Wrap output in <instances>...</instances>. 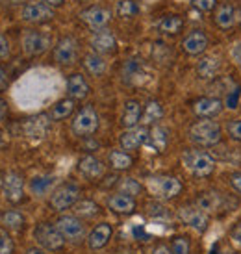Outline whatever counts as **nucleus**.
I'll list each match as a JSON object with an SVG mask.
<instances>
[{
  "mask_svg": "<svg viewBox=\"0 0 241 254\" xmlns=\"http://www.w3.org/2000/svg\"><path fill=\"white\" fill-rule=\"evenodd\" d=\"M221 137V127L212 119H200L189 127V139L199 147H215Z\"/></svg>",
  "mask_w": 241,
  "mask_h": 254,
  "instance_id": "f257e3e1",
  "label": "nucleus"
},
{
  "mask_svg": "<svg viewBox=\"0 0 241 254\" xmlns=\"http://www.w3.org/2000/svg\"><path fill=\"white\" fill-rule=\"evenodd\" d=\"M147 188H149L150 195L158 200H171L182 191V184L175 177H167V175H160V177H150L147 180Z\"/></svg>",
  "mask_w": 241,
  "mask_h": 254,
  "instance_id": "f03ea898",
  "label": "nucleus"
},
{
  "mask_svg": "<svg viewBox=\"0 0 241 254\" xmlns=\"http://www.w3.org/2000/svg\"><path fill=\"white\" fill-rule=\"evenodd\" d=\"M182 163L195 177H210L215 169V160L202 150H187L182 156Z\"/></svg>",
  "mask_w": 241,
  "mask_h": 254,
  "instance_id": "7ed1b4c3",
  "label": "nucleus"
},
{
  "mask_svg": "<svg viewBox=\"0 0 241 254\" xmlns=\"http://www.w3.org/2000/svg\"><path fill=\"white\" fill-rule=\"evenodd\" d=\"M99 113L93 106H84L72 119V132L80 137H89L99 130Z\"/></svg>",
  "mask_w": 241,
  "mask_h": 254,
  "instance_id": "20e7f679",
  "label": "nucleus"
},
{
  "mask_svg": "<svg viewBox=\"0 0 241 254\" xmlns=\"http://www.w3.org/2000/svg\"><path fill=\"white\" fill-rule=\"evenodd\" d=\"M34 238L45 251H60L65 245V238L61 236V232L58 230L56 225H50V223L37 225L34 230Z\"/></svg>",
  "mask_w": 241,
  "mask_h": 254,
  "instance_id": "39448f33",
  "label": "nucleus"
},
{
  "mask_svg": "<svg viewBox=\"0 0 241 254\" xmlns=\"http://www.w3.org/2000/svg\"><path fill=\"white\" fill-rule=\"evenodd\" d=\"M80 190L78 186L74 184H63L60 186L58 190L52 191V197H50V206L56 210V212H65L78 202Z\"/></svg>",
  "mask_w": 241,
  "mask_h": 254,
  "instance_id": "423d86ee",
  "label": "nucleus"
},
{
  "mask_svg": "<svg viewBox=\"0 0 241 254\" xmlns=\"http://www.w3.org/2000/svg\"><path fill=\"white\" fill-rule=\"evenodd\" d=\"M22 50L28 56H39L43 52H47L50 47V36L39 30H26L22 34Z\"/></svg>",
  "mask_w": 241,
  "mask_h": 254,
  "instance_id": "0eeeda50",
  "label": "nucleus"
},
{
  "mask_svg": "<svg viewBox=\"0 0 241 254\" xmlns=\"http://www.w3.org/2000/svg\"><path fill=\"white\" fill-rule=\"evenodd\" d=\"M58 230L61 232V236L65 238V241H72L78 243L85 238V226L78 217L74 215H61L56 221Z\"/></svg>",
  "mask_w": 241,
  "mask_h": 254,
  "instance_id": "6e6552de",
  "label": "nucleus"
},
{
  "mask_svg": "<svg viewBox=\"0 0 241 254\" xmlns=\"http://www.w3.org/2000/svg\"><path fill=\"white\" fill-rule=\"evenodd\" d=\"M178 215H180V219L184 221L185 225L191 226L193 230H197V232H204L206 228H208V225H210L208 213H206L204 210H200L197 204L182 206Z\"/></svg>",
  "mask_w": 241,
  "mask_h": 254,
  "instance_id": "1a4fd4ad",
  "label": "nucleus"
},
{
  "mask_svg": "<svg viewBox=\"0 0 241 254\" xmlns=\"http://www.w3.org/2000/svg\"><path fill=\"white\" fill-rule=\"evenodd\" d=\"M78 17H80V21L85 22L89 28L97 32V30L106 28V24L112 21V11L102 6H91V7L82 9Z\"/></svg>",
  "mask_w": 241,
  "mask_h": 254,
  "instance_id": "9d476101",
  "label": "nucleus"
},
{
  "mask_svg": "<svg viewBox=\"0 0 241 254\" xmlns=\"http://www.w3.org/2000/svg\"><path fill=\"white\" fill-rule=\"evenodd\" d=\"M21 19L32 24H43L54 19V9L43 2H30L21 9Z\"/></svg>",
  "mask_w": 241,
  "mask_h": 254,
  "instance_id": "9b49d317",
  "label": "nucleus"
},
{
  "mask_svg": "<svg viewBox=\"0 0 241 254\" xmlns=\"http://www.w3.org/2000/svg\"><path fill=\"white\" fill-rule=\"evenodd\" d=\"M78 58V43L72 37H61L54 47V60L60 65H72Z\"/></svg>",
  "mask_w": 241,
  "mask_h": 254,
  "instance_id": "f8f14e48",
  "label": "nucleus"
},
{
  "mask_svg": "<svg viewBox=\"0 0 241 254\" xmlns=\"http://www.w3.org/2000/svg\"><path fill=\"white\" fill-rule=\"evenodd\" d=\"M149 132L150 130L147 127H134L124 130L119 137L122 150H135V148H139L141 145H145L147 139H149Z\"/></svg>",
  "mask_w": 241,
  "mask_h": 254,
  "instance_id": "ddd939ff",
  "label": "nucleus"
},
{
  "mask_svg": "<svg viewBox=\"0 0 241 254\" xmlns=\"http://www.w3.org/2000/svg\"><path fill=\"white\" fill-rule=\"evenodd\" d=\"M91 49L100 56L102 54H114L117 50V39H115V36L110 30H97L91 36Z\"/></svg>",
  "mask_w": 241,
  "mask_h": 254,
  "instance_id": "4468645a",
  "label": "nucleus"
},
{
  "mask_svg": "<svg viewBox=\"0 0 241 254\" xmlns=\"http://www.w3.org/2000/svg\"><path fill=\"white\" fill-rule=\"evenodd\" d=\"M223 108H225V102L221 99L204 97V99H199L193 104V112L199 119H213L223 112Z\"/></svg>",
  "mask_w": 241,
  "mask_h": 254,
  "instance_id": "2eb2a0df",
  "label": "nucleus"
},
{
  "mask_svg": "<svg viewBox=\"0 0 241 254\" xmlns=\"http://www.w3.org/2000/svg\"><path fill=\"white\" fill-rule=\"evenodd\" d=\"M208 49V36L202 30H191L182 39V50L189 56H199Z\"/></svg>",
  "mask_w": 241,
  "mask_h": 254,
  "instance_id": "dca6fc26",
  "label": "nucleus"
},
{
  "mask_svg": "<svg viewBox=\"0 0 241 254\" xmlns=\"http://www.w3.org/2000/svg\"><path fill=\"white\" fill-rule=\"evenodd\" d=\"M2 190H4V197L9 200V202H21L22 195H24V184H22V178L17 175V173H7L4 182H2Z\"/></svg>",
  "mask_w": 241,
  "mask_h": 254,
  "instance_id": "f3484780",
  "label": "nucleus"
},
{
  "mask_svg": "<svg viewBox=\"0 0 241 254\" xmlns=\"http://www.w3.org/2000/svg\"><path fill=\"white\" fill-rule=\"evenodd\" d=\"M78 171L87 180H99L104 177V163L95 156H84L78 162Z\"/></svg>",
  "mask_w": 241,
  "mask_h": 254,
  "instance_id": "a211bd4d",
  "label": "nucleus"
},
{
  "mask_svg": "<svg viewBox=\"0 0 241 254\" xmlns=\"http://www.w3.org/2000/svg\"><path fill=\"white\" fill-rule=\"evenodd\" d=\"M112 234H114V228H112L110 223H100V225L95 226L91 230V234L87 236V245H89V249H93V251H99V249H102L108 241H110Z\"/></svg>",
  "mask_w": 241,
  "mask_h": 254,
  "instance_id": "6ab92c4d",
  "label": "nucleus"
},
{
  "mask_svg": "<svg viewBox=\"0 0 241 254\" xmlns=\"http://www.w3.org/2000/svg\"><path fill=\"white\" fill-rule=\"evenodd\" d=\"M221 69V58L219 56H202L199 60V64L195 67L197 76L200 80H213L217 76V72Z\"/></svg>",
  "mask_w": 241,
  "mask_h": 254,
  "instance_id": "aec40b11",
  "label": "nucleus"
},
{
  "mask_svg": "<svg viewBox=\"0 0 241 254\" xmlns=\"http://www.w3.org/2000/svg\"><path fill=\"white\" fill-rule=\"evenodd\" d=\"M67 93H69V99L72 100H84L89 95V84L84 78V74L74 72L67 80Z\"/></svg>",
  "mask_w": 241,
  "mask_h": 254,
  "instance_id": "412c9836",
  "label": "nucleus"
},
{
  "mask_svg": "<svg viewBox=\"0 0 241 254\" xmlns=\"http://www.w3.org/2000/svg\"><path fill=\"white\" fill-rule=\"evenodd\" d=\"M143 117V106L137 100H126L124 110H122V117H120V125L126 128H134L139 125Z\"/></svg>",
  "mask_w": 241,
  "mask_h": 254,
  "instance_id": "4be33fe9",
  "label": "nucleus"
},
{
  "mask_svg": "<svg viewBox=\"0 0 241 254\" xmlns=\"http://www.w3.org/2000/svg\"><path fill=\"white\" fill-rule=\"evenodd\" d=\"M195 204L206 213H213L223 208V195L219 191H202L195 200Z\"/></svg>",
  "mask_w": 241,
  "mask_h": 254,
  "instance_id": "5701e85b",
  "label": "nucleus"
},
{
  "mask_svg": "<svg viewBox=\"0 0 241 254\" xmlns=\"http://www.w3.org/2000/svg\"><path fill=\"white\" fill-rule=\"evenodd\" d=\"M108 208L115 213H132L135 210L134 197H128L122 193H115L108 198Z\"/></svg>",
  "mask_w": 241,
  "mask_h": 254,
  "instance_id": "b1692460",
  "label": "nucleus"
},
{
  "mask_svg": "<svg viewBox=\"0 0 241 254\" xmlns=\"http://www.w3.org/2000/svg\"><path fill=\"white\" fill-rule=\"evenodd\" d=\"M213 21L221 30H230L236 24V9L230 4H221L213 15Z\"/></svg>",
  "mask_w": 241,
  "mask_h": 254,
  "instance_id": "393cba45",
  "label": "nucleus"
},
{
  "mask_svg": "<svg viewBox=\"0 0 241 254\" xmlns=\"http://www.w3.org/2000/svg\"><path fill=\"white\" fill-rule=\"evenodd\" d=\"M54 184H56V177H52V175H39V177H34L30 180V191L36 197H45L54 188Z\"/></svg>",
  "mask_w": 241,
  "mask_h": 254,
  "instance_id": "a878e982",
  "label": "nucleus"
},
{
  "mask_svg": "<svg viewBox=\"0 0 241 254\" xmlns=\"http://www.w3.org/2000/svg\"><path fill=\"white\" fill-rule=\"evenodd\" d=\"M84 67L91 76H102V74L106 72V62H104V58L100 56V54H97V52L85 54Z\"/></svg>",
  "mask_w": 241,
  "mask_h": 254,
  "instance_id": "bb28decb",
  "label": "nucleus"
},
{
  "mask_svg": "<svg viewBox=\"0 0 241 254\" xmlns=\"http://www.w3.org/2000/svg\"><path fill=\"white\" fill-rule=\"evenodd\" d=\"M182 28H184V19L178 15H165L162 21L158 22V30L165 36H177Z\"/></svg>",
  "mask_w": 241,
  "mask_h": 254,
  "instance_id": "cd10ccee",
  "label": "nucleus"
},
{
  "mask_svg": "<svg viewBox=\"0 0 241 254\" xmlns=\"http://www.w3.org/2000/svg\"><path fill=\"white\" fill-rule=\"evenodd\" d=\"M108 162H110V167L115 171H126L134 165V160L126 150H112L108 156Z\"/></svg>",
  "mask_w": 241,
  "mask_h": 254,
  "instance_id": "c85d7f7f",
  "label": "nucleus"
},
{
  "mask_svg": "<svg viewBox=\"0 0 241 254\" xmlns=\"http://www.w3.org/2000/svg\"><path fill=\"white\" fill-rule=\"evenodd\" d=\"M167 141H169V137H167V132L160 127H154L152 130L149 132V139H147V145L150 148H154L156 152H163L165 147H167Z\"/></svg>",
  "mask_w": 241,
  "mask_h": 254,
  "instance_id": "c756f323",
  "label": "nucleus"
},
{
  "mask_svg": "<svg viewBox=\"0 0 241 254\" xmlns=\"http://www.w3.org/2000/svg\"><path fill=\"white\" fill-rule=\"evenodd\" d=\"M162 115H163V108L158 100H150V102H147V106H145V110H143V117H141L143 127L154 125L156 121L162 119Z\"/></svg>",
  "mask_w": 241,
  "mask_h": 254,
  "instance_id": "7c9ffc66",
  "label": "nucleus"
},
{
  "mask_svg": "<svg viewBox=\"0 0 241 254\" xmlns=\"http://www.w3.org/2000/svg\"><path fill=\"white\" fill-rule=\"evenodd\" d=\"M74 112V100L72 99H63L56 102L52 110H50V119L52 121H63L67 119L71 113Z\"/></svg>",
  "mask_w": 241,
  "mask_h": 254,
  "instance_id": "2f4dec72",
  "label": "nucleus"
},
{
  "mask_svg": "<svg viewBox=\"0 0 241 254\" xmlns=\"http://www.w3.org/2000/svg\"><path fill=\"white\" fill-rule=\"evenodd\" d=\"M115 11L122 19H132L135 15H139L141 7H139V4L135 0H119L117 6H115Z\"/></svg>",
  "mask_w": 241,
  "mask_h": 254,
  "instance_id": "473e14b6",
  "label": "nucleus"
},
{
  "mask_svg": "<svg viewBox=\"0 0 241 254\" xmlns=\"http://www.w3.org/2000/svg\"><path fill=\"white\" fill-rule=\"evenodd\" d=\"M0 223L6 228H9V230H21L22 226H24V217L19 212L9 210V212H4L0 215Z\"/></svg>",
  "mask_w": 241,
  "mask_h": 254,
  "instance_id": "72a5a7b5",
  "label": "nucleus"
},
{
  "mask_svg": "<svg viewBox=\"0 0 241 254\" xmlns=\"http://www.w3.org/2000/svg\"><path fill=\"white\" fill-rule=\"evenodd\" d=\"M99 204L97 202H93V200H78L76 204H74V213L78 215V217H95L97 213H99Z\"/></svg>",
  "mask_w": 241,
  "mask_h": 254,
  "instance_id": "f704fd0d",
  "label": "nucleus"
},
{
  "mask_svg": "<svg viewBox=\"0 0 241 254\" xmlns=\"http://www.w3.org/2000/svg\"><path fill=\"white\" fill-rule=\"evenodd\" d=\"M141 64L137 60H126L122 65V80L124 82H132L135 78L141 74Z\"/></svg>",
  "mask_w": 241,
  "mask_h": 254,
  "instance_id": "c9c22d12",
  "label": "nucleus"
},
{
  "mask_svg": "<svg viewBox=\"0 0 241 254\" xmlns=\"http://www.w3.org/2000/svg\"><path fill=\"white\" fill-rule=\"evenodd\" d=\"M24 128H26V134L32 135V137H43L45 132H47V121H45V117L30 119Z\"/></svg>",
  "mask_w": 241,
  "mask_h": 254,
  "instance_id": "e433bc0d",
  "label": "nucleus"
},
{
  "mask_svg": "<svg viewBox=\"0 0 241 254\" xmlns=\"http://www.w3.org/2000/svg\"><path fill=\"white\" fill-rule=\"evenodd\" d=\"M139 191H141V184L134 178H122L119 182V193H122V195L135 197V195H139Z\"/></svg>",
  "mask_w": 241,
  "mask_h": 254,
  "instance_id": "4c0bfd02",
  "label": "nucleus"
},
{
  "mask_svg": "<svg viewBox=\"0 0 241 254\" xmlns=\"http://www.w3.org/2000/svg\"><path fill=\"white\" fill-rule=\"evenodd\" d=\"M171 253L173 254H191V243L184 236H177L171 243Z\"/></svg>",
  "mask_w": 241,
  "mask_h": 254,
  "instance_id": "58836bf2",
  "label": "nucleus"
},
{
  "mask_svg": "<svg viewBox=\"0 0 241 254\" xmlns=\"http://www.w3.org/2000/svg\"><path fill=\"white\" fill-rule=\"evenodd\" d=\"M240 97H241L240 87L230 89V91H228V95H227V99L223 100V102H225V108H228V110H236V108L240 106Z\"/></svg>",
  "mask_w": 241,
  "mask_h": 254,
  "instance_id": "ea45409f",
  "label": "nucleus"
},
{
  "mask_svg": "<svg viewBox=\"0 0 241 254\" xmlns=\"http://www.w3.org/2000/svg\"><path fill=\"white\" fill-rule=\"evenodd\" d=\"M191 6L195 7V9L202 11V13H208V11L215 9L217 0H191Z\"/></svg>",
  "mask_w": 241,
  "mask_h": 254,
  "instance_id": "a19ab883",
  "label": "nucleus"
},
{
  "mask_svg": "<svg viewBox=\"0 0 241 254\" xmlns=\"http://www.w3.org/2000/svg\"><path fill=\"white\" fill-rule=\"evenodd\" d=\"M227 132L232 139H236V141L241 143V119L230 121V123L227 125Z\"/></svg>",
  "mask_w": 241,
  "mask_h": 254,
  "instance_id": "79ce46f5",
  "label": "nucleus"
},
{
  "mask_svg": "<svg viewBox=\"0 0 241 254\" xmlns=\"http://www.w3.org/2000/svg\"><path fill=\"white\" fill-rule=\"evenodd\" d=\"M13 253V241L4 230H0V254H11Z\"/></svg>",
  "mask_w": 241,
  "mask_h": 254,
  "instance_id": "37998d69",
  "label": "nucleus"
},
{
  "mask_svg": "<svg viewBox=\"0 0 241 254\" xmlns=\"http://www.w3.org/2000/svg\"><path fill=\"white\" fill-rule=\"evenodd\" d=\"M147 212H149L150 217H167V215H169V212H167L162 204H158V202H150V204L147 206Z\"/></svg>",
  "mask_w": 241,
  "mask_h": 254,
  "instance_id": "c03bdc74",
  "label": "nucleus"
},
{
  "mask_svg": "<svg viewBox=\"0 0 241 254\" xmlns=\"http://www.w3.org/2000/svg\"><path fill=\"white\" fill-rule=\"evenodd\" d=\"M230 186H232V190L241 193V171L234 173V175H230Z\"/></svg>",
  "mask_w": 241,
  "mask_h": 254,
  "instance_id": "a18cd8bd",
  "label": "nucleus"
},
{
  "mask_svg": "<svg viewBox=\"0 0 241 254\" xmlns=\"http://www.w3.org/2000/svg\"><path fill=\"white\" fill-rule=\"evenodd\" d=\"M9 56V41L0 34V60Z\"/></svg>",
  "mask_w": 241,
  "mask_h": 254,
  "instance_id": "49530a36",
  "label": "nucleus"
},
{
  "mask_svg": "<svg viewBox=\"0 0 241 254\" xmlns=\"http://www.w3.org/2000/svg\"><path fill=\"white\" fill-rule=\"evenodd\" d=\"M230 240L236 241L238 245H241V223H238V225L230 230Z\"/></svg>",
  "mask_w": 241,
  "mask_h": 254,
  "instance_id": "de8ad7c7",
  "label": "nucleus"
},
{
  "mask_svg": "<svg viewBox=\"0 0 241 254\" xmlns=\"http://www.w3.org/2000/svg\"><path fill=\"white\" fill-rule=\"evenodd\" d=\"M230 56H232V60H234L236 64L241 65V43H238L234 49H232V52H230Z\"/></svg>",
  "mask_w": 241,
  "mask_h": 254,
  "instance_id": "09e8293b",
  "label": "nucleus"
},
{
  "mask_svg": "<svg viewBox=\"0 0 241 254\" xmlns=\"http://www.w3.org/2000/svg\"><path fill=\"white\" fill-rule=\"evenodd\" d=\"M7 87V74H6V71L0 67V91H4Z\"/></svg>",
  "mask_w": 241,
  "mask_h": 254,
  "instance_id": "8fccbe9b",
  "label": "nucleus"
},
{
  "mask_svg": "<svg viewBox=\"0 0 241 254\" xmlns=\"http://www.w3.org/2000/svg\"><path fill=\"white\" fill-rule=\"evenodd\" d=\"M63 2H65V0H43V4H47V6H50L52 9H54V7L63 6Z\"/></svg>",
  "mask_w": 241,
  "mask_h": 254,
  "instance_id": "3c124183",
  "label": "nucleus"
},
{
  "mask_svg": "<svg viewBox=\"0 0 241 254\" xmlns=\"http://www.w3.org/2000/svg\"><path fill=\"white\" fill-rule=\"evenodd\" d=\"M6 113H7V102L0 99V121L6 117Z\"/></svg>",
  "mask_w": 241,
  "mask_h": 254,
  "instance_id": "603ef678",
  "label": "nucleus"
},
{
  "mask_svg": "<svg viewBox=\"0 0 241 254\" xmlns=\"http://www.w3.org/2000/svg\"><path fill=\"white\" fill-rule=\"evenodd\" d=\"M154 254H173V253H171L169 247H165V245H160V247L154 249Z\"/></svg>",
  "mask_w": 241,
  "mask_h": 254,
  "instance_id": "864d4df0",
  "label": "nucleus"
},
{
  "mask_svg": "<svg viewBox=\"0 0 241 254\" xmlns=\"http://www.w3.org/2000/svg\"><path fill=\"white\" fill-rule=\"evenodd\" d=\"M26 254H47V253H45L43 247H30L28 251H26Z\"/></svg>",
  "mask_w": 241,
  "mask_h": 254,
  "instance_id": "5fc2aeb1",
  "label": "nucleus"
}]
</instances>
